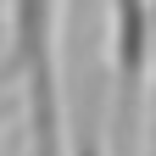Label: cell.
Wrapping results in <instances>:
<instances>
[{
    "instance_id": "obj_1",
    "label": "cell",
    "mask_w": 156,
    "mask_h": 156,
    "mask_svg": "<svg viewBox=\"0 0 156 156\" xmlns=\"http://www.w3.org/2000/svg\"><path fill=\"white\" fill-rule=\"evenodd\" d=\"M6 73L23 84L28 156H67V101H62V0H11Z\"/></svg>"
},
{
    "instance_id": "obj_2",
    "label": "cell",
    "mask_w": 156,
    "mask_h": 156,
    "mask_svg": "<svg viewBox=\"0 0 156 156\" xmlns=\"http://www.w3.org/2000/svg\"><path fill=\"white\" fill-rule=\"evenodd\" d=\"M156 89V0H112V134L140 151V117Z\"/></svg>"
},
{
    "instance_id": "obj_3",
    "label": "cell",
    "mask_w": 156,
    "mask_h": 156,
    "mask_svg": "<svg viewBox=\"0 0 156 156\" xmlns=\"http://www.w3.org/2000/svg\"><path fill=\"white\" fill-rule=\"evenodd\" d=\"M67 156H112V145H106V134H101V123H78V134H73V145H67Z\"/></svg>"
}]
</instances>
